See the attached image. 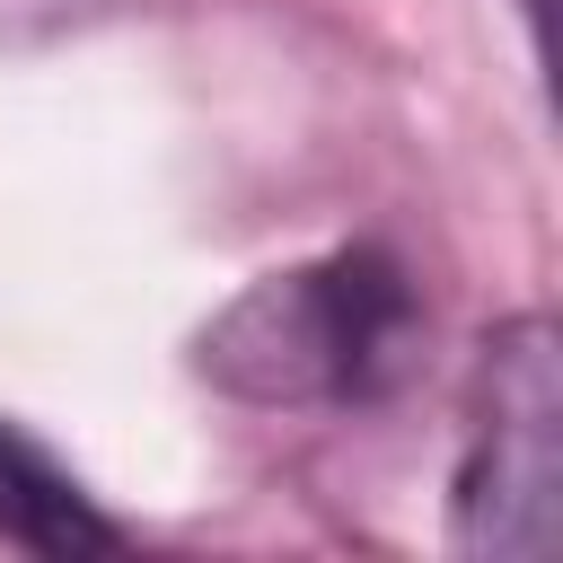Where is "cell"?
<instances>
[{
  "label": "cell",
  "mask_w": 563,
  "mask_h": 563,
  "mask_svg": "<svg viewBox=\"0 0 563 563\" xmlns=\"http://www.w3.org/2000/svg\"><path fill=\"white\" fill-rule=\"evenodd\" d=\"M422 308L387 246H334L317 264L246 282L202 334L194 369L238 405H369L413 369Z\"/></svg>",
  "instance_id": "obj_1"
},
{
  "label": "cell",
  "mask_w": 563,
  "mask_h": 563,
  "mask_svg": "<svg viewBox=\"0 0 563 563\" xmlns=\"http://www.w3.org/2000/svg\"><path fill=\"white\" fill-rule=\"evenodd\" d=\"M563 537V343L545 317H501L475 352L449 545L537 563Z\"/></svg>",
  "instance_id": "obj_2"
},
{
  "label": "cell",
  "mask_w": 563,
  "mask_h": 563,
  "mask_svg": "<svg viewBox=\"0 0 563 563\" xmlns=\"http://www.w3.org/2000/svg\"><path fill=\"white\" fill-rule=\"evenodd\" d=\"M0 537L26 545V554H114V519L88 510V493L44 457L26 449L9 422H0Z\"/></svg>",
  "instance_id": "obj_3"
},
{
  "label": "cell",
  "mask_w": 563,
  "mask_h": 563,
  "mask_svg": "<svg viewBox=\"0 0 563 563\" xmlns=\"http://www.w3.org/2000/svg\"><path fill=\"white\" fill-rule=\"evenodd\" d=\"M519 18H528V26H545V0H519Z\"/></svg>",
  "instance_id": "obj_4"
}]
</instances>
